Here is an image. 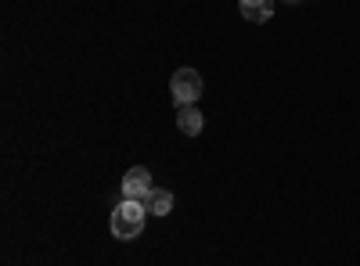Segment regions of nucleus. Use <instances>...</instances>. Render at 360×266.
<instances>
[{
  "label": "nucleus",
  "mask_w": 360,
  "mask_h": 266,
  "mask_svg": "<svg viewBox=\"0 0 360 266\" xmlns=\"http://www.w3.org/2000/svg\"><path fill=\"white\" fill-rule=\"evenodd\" d=\"M202 76H198V69H176L173 76H169V98L184 108V105H195L198 98H202Z\"/></svg>",
  "instance_id": "obj_2"
},
{
  "label": "nucleus",
  "mask_w": 360,
  "mask_h": 266,
  "mask_svg": "<svg viewBox=\"0 0 360 266\" xmlns=\"http://www.w3.org/2000/svg\"><path fill=\"white\" fill-rule=\"evenodd\" d=\"M144 205H148V213L152 216H169L173 213V205H176V198H173V191H166V187H152V194L144 198Z\"/></svg>",
  "instance_id": "obj_6"
},
{
  "label": "nucleus",
  "mask_w": 360,
  "mask_h": 266,
  "mask_svg": "<svg viewBox=\"0 0 360 266\" xmlns=\"http://www.w3.org/2000/svg\"><path fill=\"white\" fill-rule=\"evenodd\" d=\"M202 126H205V119H202V112L195 105H184V108L176 112V130L184 133V137H198Z\"/></svg>",
  "instance_id": "obj_5"
},
{
  "label": "nucleus",
  "mask_w": 360,
  "mask_h": 266,
  "mask_svg": "<svg viewBox=\"0 0 360 266\" xmlns=\"http://www.w3.org/2000/svg\"><path fill=\"white\" fill-rule=\"evenodd\" d=\"M152 173H148L144 166H134V169H127V176H123V198H134V201H144L148 194H152Z\"/></svg>",
  "instance_id": "obj_3"
},
{
  "label": "nucleus",
  "mask_w": 360,
  "mask_h": 266,
  "mask_svg": "<svg viewBox=\"0 0 360 266\" xmlns=\"http://www.w3.org/2000/svg\"><path fill=\"white\" fill-rule=\"evenodd\" d=\"M148 216H152V213H148V205H144V201L123 198V201H119L115 209H112V220H108V223H112V234H115L119 241H134L137 234L144 230Z\"/></svg>",
  "instance_id": "obj_1"
},
{
  "label": "nucleus",
  "mask_w": 360,
  "mask_h": 266,
  "mask_svg": "<svg viewBox=\"0 0 360 266\" xmlns=\"http://www.w3.org/2000/svg\"><path fill=\"white\" fill-rule=\"evenodd\" d=\"M238 8H242V18L263 25L274 18V0H238Z\"/></svg>",
  "instance_id": "obj_4"
},
{
  "label": "nucleus",
  "mask_w": 360,
  "mask_h": 266,
  "mask_svg": "<svg viewBox=\"0 0 360 266\" xmlns=\"http://www.w3.org/2000/svg\"><path fill=\"white\" fill-rule=\"evenodd\" d=\"M285 4H299V0H285Z\"/></svg>",
  "instance_id": "obj_7"
}]
</instances>
